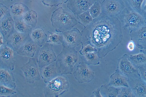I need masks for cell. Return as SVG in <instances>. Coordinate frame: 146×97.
I'll return each instance as SVG.
<instances>
[{"instance_id": "obj_38", "label": "cell", "mask_w": 146, "mask_h": 97, "mask_svg": "<svg viewBox=\"0 0 146 97\" xmlns=\"http://www.w3.org/2000/svg\"><path fill=\"white\" fill-rule=\"evenodd\" d=\"M9 10L6 6L2 3H0V19L6 15Z\"/></svg>"}, {"instance_id": "obj_7", "label": "cell", "mask_w": 146, "mask_h": 97, "mask_svg": "<svg viewBox=\"0 0 146 97\" xmlns=\"http://www.w3.org/2000/svg\"><path fill=\"white\" fill-rule=\"evenodd\" d=\"M121 0H104L101 3V14L111 17H116L125 8Z\"/></svg>"}, {"instance_id": "obj_4", "label": "cell", "mask_w": 146, "mask_h": 97, "mask_svg": "<svg viewBox=\"0 0 146 97\" xmlns=\"http://www.w3.org/2000/svg\"><path fill=\"white\" fill-rule=\"evenodd\" d=\"M70 84L64 75H58L51 81L46 83L43 93L45 97H58L67 92Z\"/></svg>"}, {"instance_id": "obj_11", "label": "cell", "mask_w": 146, "mask_h": 97, "mask_svg": "<svg viewBox=\"0 0 146 97\" xmlns=\"http://www.w3.org/2000/svg\"><path fill=\"white\" fill-rule=\"evenodd\" d=\"M73 75L75 78L80 83L89 82L95 77L94 72L88 67L86 64L82 61L77 66Z\"/></svg>"}, {"instance_id": "obj_44", "label": "cell", "mask_w": 146, "mask_h": 97, "mask_svg": "<svg viewBox=\"0 0 146 97\" xmlns=\"http://www.w3.org/2000/svg\"><path fill=\"white\" fill-rule=\"evenodd\" d=\"M6 0V1H14V0Z\"/></svg>"}, {"instance_id": "obj_9", "label": "cell", "mask_w": 146, "mask_h": 97, "mask_svg": "<svg viewBox=\"0 0 146 97\" xmlns=\"http://www.w3.org/2000/svg\"><path fill=\"white\" fill-rule=\"evenodd\" d=\"M0 47V68L13 70L16 61L14 50L7 44Z\"/></svg>"}, {"instance_id": "obj_29", "label": "cell", "mask_w": 146, "mask_h": 97, "mask_svg": "<svg viewBox=\"0 0 146 97\" xmlns=\"http://www.w3.org/2000/svg\"><path fill=\"white\" fill-rule=\"evenodd\" d=\"M78 22L84 28L87 26L93 20L89 10L80 14L77 15Z\"/></svg>"}, {"instance_id": "obj_10", "label": "cell", "mask_w": 146, "mask_h": 97, "mask_svg": "<svg viewBox=\"0 0 146 97\" xmlns=\"http://www.w3.org/2000/svg\"><path fill=\"white\" fill-rule=\"evenodd\" d=\"M52 46L53 44L46 43L40 49L38 55L39 67L42 68L56 61V57Z\"/></svg>"}, {"instance_id": "obj_28", "label": "cell", "mask_w": 146, "mask_h": 97, "mask_svg": "<svg viewBox=\"0 0 146 97\" xmlns=\"http://www.w3.org/2000/svg\"><path fill=\"white\" fill-rule=\"evenodd\" d=\"M14 21V29L15 31L23 33L29 34L33 28L26 24L22 19H17Z\"/></svg>"}, {"instance_id": "obj_3", "label": "cell", "mask_w": 146, "mask_h": 97, "mask_svg": "<svg viewBox=\"0 0 146 97\" xmlns=\"http://www.w3.org/2000/svg\"><path fill=\"white\" fill-rule=\"evenodd\" d=\"M50 20L56 32L59 33L71 30L78 22L72 14L62 7H59L53 12Z\"/></svg>"}, {"instance_id": "obj_25", "label": "cell", "mask_w": 146, "mask_h": 97, "mask_svg": "<svg viewBox=\"0 0 146 97\" xmlns=\"http://www.w3.org/2000/svg\"><path fill=\"white\" fill-rule=\"evenodd\" d=\"M81 61L87 65H98L100 64V59L98 51H94L81 55Z\"/></svg>"}, {"instance_id": "obj_15", "label": "cell", "mask_w": 146, "mask_h": 97, "mask_svg": "<svg viewBox=\"0 0 146 97\" xmlns=\"http://www.w3.org/2000/svg\"><path fill=\"white\" fill-rule=\"evenodd\" d=\"M14 21L9 10L6 15L0 19V32L7 40L14 32Z\"/></svg>"}, {"instance_id": "obj_23", "label": "cell", "mask_w": 146, "mask_h": 97, "mask_svg": "<svg viewBox=\"0 0 146 97\" xmlns=\"http://www.w3.org/2000/svg\"><path fill=\"white\" fill-rule=\"evenodd\" d=\"M42 68L40 76L45 83L51 81L58 75L56 67L53 65L50 64Z\"/></svg>"}, {"instance_id": "obj_16", "label": "cell", "mask_w": 146, "mask_h": 97, "mask_svg": "<svg viewBox=\"0 0 146 97\" xmlns=\"http://www.w3.org/2000/svg\"><path fill=\"white\" fill-rule=\"evenodd\" d=\"M29 36V34L21 33L15 31L8 38L6 44L17 52Z\"/></svg>"}, {"instance_id": "obj_13", "label": "cell", "mask_w": 146, "mask_h": 97, "mask_svg": "<svg viewBox=\"0 0 146 97\" xmlns=\"http://www.w3.org/2000/svg\"><path fill=\"white\" fill-rule=\"evenodd\" d=\"M98 0H69L67 7L74 15H79L89 10Z\"/></svg>"}, {"instance_id": "obj_39", "label": "cell", "mask_w": 146, "mask_h": 97, "mask_svg": "<svg viewBox=\"0 0 146 97\" xmlns=\"http://www.w3.org/2000/svg\"><path fill=\"white\" fill-rule=\"evenodd\" d=\"M136 46L134 42L131 40L128 43L127 46V49L129 51H132L134 50Z\"/></svg>"}, {"instance_id": "obj_22", "label": "cell", "mask_w": 146, "mask_h": 97, "mask_svg": "<svg viewBox=\"0 0 146 97\" xmlns=\"http://www.w3.org/2000/svg\"><path fill=\"white\" fill-rule=\"evenodd\" d=\"M29 9L24 4L17 3L10 6L9 11L11 15L14 20L22 19L23 15Z\"/></svg>"}, {"instance_id": "obj_43", "label": "cell", "mask_w": 146, "mask_h": 97, "mask_svg": "<svg viewBox=\"0 0 146 97\" xmlns=\"http://www.w3.org/2000/svg\"><path fill=\"white\" fill-rule=\"evenodd\" d=\"M140 52L143 53L146 55V49H140Z\"/></svg>"}, {"instance_id": "obj_27", "label": "cell", "mask_w": 146, "mask_h": 97, "mask_svg": "<svg viewBox=\"0 0 146 97\" xmlns=\"http://www.w3.org/2000/svg\"><path fill=\"white\" fill-rule=\"evenodd\" d=\"M140 52L128 56L129 60L137 68L139 66L146 63V55L142 52Z\"/></svg>"}, {"instance_id": "obj_41", "label": "cell", "mask_w": 146, "mask_h": 97, "mask_svg": "<svg viewBox=\"0 0 146 97\" xmlns=\"http://www.w3.org/2000/svg\"><path fill=\"white\" fill-rule=\"evenodd\" d=\"M90 97H102L100 93V89L99 88L94 91Z\"/></svg>"}, {"instance_id": "obj_6", "label": "cell", "mask_w": 146, "mask_h": 97, "mask_svg": "<svg viewBox=\"0 0 146 97\" xmlns=\"http://www.w3.org/2000/svg\"><path fill=\"white\" fill-rule=\"evenodd\" d=\"M128 56L124 54L118 59L117 68L128 79H135L141 77L138 69L129 60Z\"/></svg>"}, {"instance_id": "obj_17", "label": "cell", "mask_w": 146, "mask_h": 97, "mask_svg": "<svg viewBox=\"0 0 146 97\" xmlns=\"http://www.w3.org/2000/svg\"><path fill=\"white\" fill-rule=\"evenodd\" d=\"M128 83L135 97H146V82L141 77L128 79Z\"/></svg>"}, {"instance_id": "obj_32", "label": "cell", "mask_w": 146, "mask_h": 97, "mask_svg": "<svg viewBox=\"0 0 146 97\" xmlns=\"http://www.w3.org/2000/svg\"><path fill=\"white\" fill-rule=\"evenodd\" d=\"M126 0L128 3L131 8L135 11L143 16L141 7L144 0Z\"/></svg>"}, {"instance_id": "obj_5", "label": "cell", "mask_w": 146, "mask_h": 97, "mask_svg": "<svg viewBox=\"0 0 146 97\" xmlns=\"http://www.w3.org/2000/svg\"><path fill=\"white\" fill-rule=\"evenodd\" d=\"M120 20L123 24V29L130 31L138 28L146 23L143 16L131 7L125 8L122 11Z\"/></svg>"}, {"instance_id": "obj_26", "label": "cell", "mask_w": 146, "mask_h": 97, "mask_svg": "<svg viewBox=\"0 0 146 97\" xmlns=\"http://www.w3.org/2000/svg\"><path fill=\"white\" fill-rule=\"evenodd\" d=\"M22 20L27 25L34 28L37 22V15L35 11L29 9L23 15Z\"/></svg>"}, {"instance_id": "obj_14", "label": "cell", "mask_w": 146, "mask_h": 97, "mask_svg": "<svg viewBox=\"0 0 146 97\" xmlns=\"http://www.w3.org/2000/svg\"><path fill=\"white\" fill-rule=\"evenodd\" d=\"M129 35L138 48L146 49V23L138 28L131 30Z\"/></svg>"}, {"instance_id": "obj_34", "label": "cell", "mask_w": 146, "mask_h": 97, "mask_svg": "<svg viewBox=\"0 0 146 97\" xmlns=\"http://www.w3.org/2000/svg\"><path fill=\"white\" fill-rule=\"evenodd\" d=\"M44 5L51 7H57L63 3H66L69 0H40Z\"/></svg>"}, {"instance_id": "obj_42", "label": "cell", "mask_w": 146, "mask_h": 97, "mask_svg": "<svg viewBox=\"0 0 146 97\" xmlns=\"http://www.w3.org/2000/svg\"><path fill=\"white\" fill-rule=\"evenodd\" d=\"M0 47L4 45L7 42V40L5 39L3 35L0 33Z\"/></svg>"}, {"instance_id": "obj_24", "label": "cell", "mask_w": 146, "mask_h": 97, "mask_svg": "<svg viewBox=\"0 0 146 97\" xmlns=\"http://www.w3.org/2000/svg\"><path fill=\"white\" fill-rule=\"evenodd\" d=\"M99 88L102 97H117L121 87H116L108 84H105L101 86Z\"/></svg>"}, {"instance_id": "obj_18", "label": "cell", "mask_w": 146, "mask_h": 97, "mask_svg": "<svg viewBox=\"0 0 146 97\" xmlns=\"http://www.w3.org/2000/svg\"><path fill=\"white\" fill-rule=\"evenodd\" d=\"M37 45L29 37L17 51V54L22 56L33 57L37 49Z\"/></svg>"}, {"instance_id": "obj_33", "label": "cell", "mask_w": 146, "mask_h": 97, "mask_svg": "<svg viewBox=\"0 0 146 97\" xmlns=\"http://www.w3.org/2000/svg\"><path fill=\"white\" fill-rule=\"evenodd\" d=\"M15 89L0 85V97H10L16 93Z\"/></svg>"}, {"instance_id": "obj_21", "label": "cell", "mask_w": 146, "mask_h": 97, "mask_svg": "<svg viewBox=\"0 0 146 97\" xmlns=\"http://www.w3.org/2000/svg\"><path fill=\"white\" fill-rule=\"evenodd\" d=\"M29 35L36 45L40 47L44 45L47 41L46 34L44 30L39 27L32 29Z\"/></svg>"}, {"instance_id": "obj_1", "label": "cell", "mask_w": 146, "mask_h": 97, "mask_svg": "<svg viewBox=\"0 0 146 97\" xmlns=\"http://www.w3.org/2000/svg\"><path fill=\"white\" fill-rule=\"evenodd\" d=\"M82 45L97 50L100 59L115 49L123 37L120 21L116 17L101 14L82 30Z\"/></svg>"}, {"instance_id": "obj_36", "label": "cell", "mask_w": 146, "mask_h": 97, "mask_svg": "<svg viewBox=\"0 0 146 97\" xmlns=\"http://www.w3.org/2000/svg\"><path fill=\"white\" fill-rule=\"evenodd\" d=\"M96 51H97L96 49L90 45H82L81 49L79 52L81 55H82L88 53Z\"/></svg>"}, {"instance_id": "obj_37", "label": "cell", "mask_w": 146, "mask_h": 97, "mask_svg": "<svg viewBox=\"0 0 146 97\" xmlns=\"http://www.w3.org/2000/svg\"><path fill=\"white\" fill-rule=\"evenodd\" d=\"M138 68L141 77L146 82V63L139 66Z\"/></svg>"}, {"instance_id": "obj_35", "label": "cell", "mask_w": 146, "mask_h": 97, "mask_svg": "<svg viewBox=\"0 0 146 97\" xmlns=\"http://www.w3.org/2000/svg\"><path fill=\"white\" fill-rule=\"evenodd\" d=\"M132 90L129 87H122L117 97H135Z\"/></svg>"}, {"instance_id": "obj_2", "label": "cell", "mask_w": 146, "mask_h": 97, "mask_svg": "<svg viewBox=\"0 0 146 97\" xmlns=\"http://www.w3.org/2000/svg\"><path fill=\"white\" fill-rule=\"evenodd\" d=\"M78 61V52L74 48L62 44L61 52L56 57V68L58 75L72 74Z\"/></svg>"}, {"instance_id": "obj_20", "label": "cell", "mask_w": 146, "mask_h": 97, "mask_svg": "<svg viewBox=\"0 0 146 97\" xmlns=\"http://www.w3.org/2000/svg\"><path fill=\"white\" fill-rule=\"evenodd\" d=\"M108 84L116 87H129L128 78L121 74L117 68L111 75Z\"/></svg>"}, {"instance_id": "obj_30", "label": "cell", "mask_w": 146, "mask_h": 97, "mask_svg": "<svg viewBox=\"0 0 146 97\" xmlns=\"http://www.w3.org/2000/svg\"><path fill=\"white\" fill-rule=\"evenodd\" d=\"M49 33L48 39L46 43L51 44H62L63 42V37L62 33H55L48 32Z\"/></svg>"}, {"instance_id": "obj_19", "label": "cell", "mask_w": 146, "mask_h": 97, "mask_svg": "<svg viewBox=\"0 0 146 97\" xmlns=\"http://www.w3.org/2000/svg\"><path fill=\"white\" fill-rule=\"evenodd\" d=\"M9 69L0 68V84L15 89L16 84L14 77Z\"/></svg>"}, {"instance_id": "obj_8", "label": "cell", "mask_w": 146, "mask_h": 97, "mask_svg": "<svg viewBox=\"0 0 146 97\" xmlns=\"http://www.w3.org/2000/svg\"><path fill=\"white\" fill-rule=\"evenodd\" d=\"M21 69L23 72L27 82L32 84L35 81L40 80L41 76L34 58L32 57L30 58L28 62L23 64Z\"/></svg>"}, {"instance_id": "obj_31", "label": "cell", "mask_w": 146, "mask_h": 97, "mask_svg": "<svg viewBox=\"0 0 146 97\" xmlns=\"http://www.w3.org/2000/svg\"><path fill=\"white\" fill-rule=\"evenodd\" d=\"M101 3L98 0L90 7L89 11L93 19L97 18L101 14Z\"/></svg>"}, {"instance_id": "obj_12", "label": "cell", "mask_w": 146, "mask_h": 97, "mask_svg": "<svg viewBox=\"0 0 146 97\" xmlns=\"http://www.w3.org/2000/svg\"><path fill=\"white\" fill-rule=\"evenodd\" d=\"M63 37V42L62 44L69 48H75L81 44V33L77 28L62 33Z\"/></svg>"}, {"instance_id": "obj_40", "label": "cell", "mask_w": 146, "mask_h": 97, "mask_svg": "<svg viewBox=\"0 0 146 97\" xmlns=\"http://www.w3.org/2000/svg\"><path fill=\"white\" fill-rule=\"evenodd\" d=\"M143 16L146 22V0H144L142 5Z\"/></svg>"}]
</instances>
